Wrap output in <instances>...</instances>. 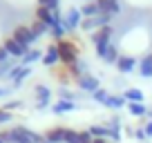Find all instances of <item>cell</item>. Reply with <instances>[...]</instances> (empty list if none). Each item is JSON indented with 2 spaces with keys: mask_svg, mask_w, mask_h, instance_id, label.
Listing matches in <instances>:
<instances>
[{
  "mask_svg": "<svg viewBox=\"0 0 152 143\" xmlns=\"http://www.w3.org/2000/svg\"><path fill=\"white\" fill-rule=\"evenodd\" d=\"M58 54H61V63L63 65H67V67H72V65H76L78 63V45L74 43V40H67V38H63V40H58Z\"/></svg>",
  "mask_w": 152,
  "mask_h": 143,
  "instance_id": "obj_1",
  "label": "cell"
},
{
  "mask_svg": "<svg viewBox=\"0 0 152 143\" xmlns=\"http://www.w3.org/2000/svg\"><path fill=\"white\" fill-rule=\"evenodd\" d=\"M11 139H14V143H43L45 141V136H40L38 132H34L29 128H23V125L11 128Z\"/></svg>",
  "mask_w": 152,
  "mask_h": 143,
  "instance_id": "obj_2",
  "label": "cell"
},
{
  "mask_svg": "<svg viewBox=\"0 0 152 143\" xmlns=\"http://www.w3.org/2000/svg\"><path fill=\"white\" fill-rule=\"evenodd\" d=\"M110 38H112V25L101 27V29H96V31L92 34V43H94V47H96V52H99V54L110 45Z\"/></svg>",
  "mask_w": 152,
  "mask_h": 143,
  "instance_id": "obj_3",
  "label": "cell"
},
{
  "mask_svg": "<svg viewBox=\"0 0 152 143\" xmlns=\"http://www.w3.org/2000/svg\"><path fill=\"white\" fill-rule=\"evenodd\" d=\"M14 40H18L20 45H23L25 49H29V45L36 40V36H34V31H31V27H27V25H18V27L14 29Z\"/></svg>",
  "mask_w": 152,
  "mask_h": 143,
  "instance_id": "obj_4",
  "label": "cell"
},
{
  "mask_svg": "<svg viewBox=\"0 0 152 143\" xmlns=\"http://www.w3.org/2000/svg\"><path fill=\"white\" fill-rule=\"evenodd\" d=\"M110 23H112V16H107V14H99V16H94V18H85V20L81 23V27H83V29H87V31H94V29L107 27Z\"/></svg>",
  "mask_w": 152,
  "mask_h": 143,
  "instance_id": "obj_5",
  "label": "cell"
},
{
  "mask_svg": "<svg viewBox=\"0 0 152 143\" xmlns=\"http://www.w3.org/2000/svg\"><path fill=\"white\" fill-rule=\"evenodd\" d=\"M63 25H65V29H76L78 25L83 23V14H81V9L78 7H72V9H67V14H65V18L61 20Z\"/></svg>",
  "mask_w": 152,
  "mask_h": 143,
  "instance_id": "obj_6",
  "label": "cell"
},
{
  "mask_svg": "<svg viewBox=\"0 0 152 143\" xmlns=\"http://www.w3.org/2000/svg\"><path fill=\"white\" fill-rule=\"evenodd\" d=\"M36 20L45 23L49 29H52L54 25H58V23H61V18L56 16V11H52V9H45V7H36Z\"/></svg>",
  "mask_w": 152,
  "mask_h": 143,
  "instance_id": "obj_7",
  "label": "cell"
},
{
  "mask_svg": "<svg viewBox=\"0 0 152 143\" xmlns=\"http://www.w3.org/2000/svg\"><path fill=\"white\" fill-rule=\"evenodd\" d=\"M2 47L7 49V54H9L11 58H23L25 54H27V49H25L18 40H14V36H9V38L2 40Z\"/></svg>",
  "mask_w": 152,
  "mask_h": 143,
  "instance_id": "obj_8",
  "label": "cell"
},
{
  "mask_svg": "<svg viewBox=\"0 0 152 143\" xmlns=\"http://www.w3.org/2000/svg\"><path fill=\"white\" fill-rule=\"evenodd\" d=\"M49 98H52L49 87L47 85H36V107L38 110H45L49 105Z\"/></svg>",
  "mask_w": 152,
  "mask_h": 143,
  "instance_id": "obj_9",
  "label": "cell"
},
{
  "mask_svg": "<svg viewBox=\"0 0 152 143\" xmlns=\"http://www.w3.org/2000/svg\"><path fill=\"white\" fill-rule=\"evenodd\" d=\"M78 87L85 92H92L94 94L96 90H99V81H96V76H92V74H83V76H78Z\"/></svg>",
  "mask_w": 152,
  "mask_h": 143,
  "instance_id": "obj_10",
  "label": "cell"
},
{
  "mask_svg": "<svg viewBox=\"0 0 152 143\" xmlns=\"http://www.w3.org/2000/svg\"><path fill=\"white\" fill-rule=\"evenodd\" d=\"M65 132H67V128H61V125L49 128L47 132H45V141H49V143H65Z\"/></svg>",
  "mask_w": 152,
  "mask_h": 143,
  "instance_id": "obj_11",
  "label": "cell"
},
{
  "mask_svg": "<svg viewBox=\"0 0 152 143\" xmlns=\"http://www.w3.org/2000/svg\"><path fill=\"white\" fill-rule=\"evenodd\" d=\"M29 74H31V69H29V67H23V65H16L14 69L9 72V81H14V85H20V83L25 81V78L29 76Z\"/></svg>",
  "mask_w": 152,
  "mask_h": 143,
  "instance_id": "obj_12",
  "label": "cell"
},
{
  "mask_svg": "<svg viewBox=\"0 0 152 143\" xmlns=\"http://www.w3.org/2000/svg\"><path fill=\"white\" fill-rule=\"evenodd\" d=\"M116 67H119L121 74H130V72L137 67V58H134V56H119Z\"/></svg>",
  "mask_w": 152,
  "mask_h": 143,
  "instance_id": "obj_13",
  "label": "cell"
},
{
  "mask_svg": "<svg viewBox=\"0 0 152 143\" xmlns=\"http://www.w3.org/2000/svg\"><path fill=\"white\" fill-rule=\"evenodd\" d=\"M99 7H101V14H107V16H114L121 11L119 0H99Z\"/></svg>",
  "mask_w": 152,
  "mask_h": 143,
  "instance_id": "obj_14",
  "label": "cell"
},
{
  "mask_svg": "<svg viewBox=\"0 0 152 143\" xmlns=\"http://www.w3.org/2000/svg\"><path fill=\"white\" fill-rule=\"evenodd\" d=\"M58 61H61V54H58V45L54 43V45H49V47H47V52H45V56H43V63H45V65H49V67H54Z\"/></svg>",
  "mask_w": 152,
  "mask_h": 143,
  "instance_id": "obj_15",
  "label": "cell"
},
{
  "mask_svg": "<svg viewBox=\"0 0 152 143\" xmlns=\"http://www.w3.org/2000/svg\"><path fill=\"white\" fill-rule=\"evenodd\" d=\"M72 110H76V103H72V101L58 98L56 103L52 105V112H54V114H65V112H72Z\"/></svg>",
  "mask_w": 152,
  "mask_h": 143,
  "instance_id": "obj_16",
  "label": "cell"
},
{
  "mask_svg": "<svg viewBox=\"0 0 152 143\" xmlns=\"http://www.w3.org/2000/svg\"><path fill=\"white\" fill-rule=\"evenodd\" d=\"M99 56H101V58H103V61H105V63H110V65H112V63H116V61H119V49H116V47H114V45H112V43H110V45H107V47H105V49H103V52H101V54H99Z\"/></svg>",
  "mask_w": 152,
  "mask_h": 143,
  "instance_id": "obj_17",
  "label": "cell"
},
{
  "mask_svg": "<svg viewBox=\"0 0 152 143\" xmlns=\"http://www.w3.org/2000/svg\"><path fill=\"white\" fill-rule=\"evenodd\" d=\"M139 72H141L143 78L152 76V54H148V56H143L141 61H139Z\"/></svg>",
  "mask_w": 152,
  "mask_h": 143,
  "instance_id": "obj_18",
  "label": "cell"
},
{
  "mask_svg": "<svg viewBox=\"0 0 152 143\" xmlns=\"http://www.w3.org/2000/svg\"><path fill=\"white\" fill-rule=\"evenodd\" d=\"M107 128H110V139H112L114 143H119L121 141V121L114 116V119L107 123Z\"/></svg>",
  "mask_w": 152,
  "mask_h": 143,
  "instance_id": "obj_19",
  "label": "cell"
},
{
  "mask_svg": "<svg viewBox=\"0 0 152 143\" xmlns=\"http://www.w3.org/2000/svg\"><path fill=\"white\" fill-rule=\"evenodd\" d=\"M81 14L85 16V18H94V16H99V14H101L99 0H96V2H85V5L81 7Z\"/></svg>",
  "mask_w": 152,
  "mask_h": 143,
  "instance_id": "obj_20",
  "label": "cell"
},
{
  "mask_svg": "<svg viewBox=\"0 0 152 143\" xmlns=\"http://www.w3.org/2000/svg\"><path fill=\"white\" fill-rule=\"evenodd\" d=\"M123 98L128 103H143V92L137 90V87H130V90L123 92Z\"/></svg>",
  "mask_w": 152,
  "mask_h": 143,
  "instance_id": "obj_21",
  "label": "cell"
},
{
  "mask_svg": "<svg viewBox=\"0 0 152 143\" xmlns=\"http://www.w3.org/2000/svg\"><path fill=\"white\" fill-rule=\"evenodd\" d=\"M87 132H90L94 139H110V128L107 125H92Z\"/></svg>",
  "mask_w": 152,
  "mask_h": 143,
  "instance_id": "obj_22",
  "label": "cell"
},
{
  "mask_svg": "<svg viewBox=\"0 0 152 143\" xmlns=\"http://www.w3.org/2000/svg\"><path fill=\"white\" fill-rule=\"evenodd\" d=\"M123 105H125L123 94H110V98H107V103H105V107H114V110H121Z\"/></svg>",
  "mask_w": 152,
  "mask_h": 143,
  "instance_id": "obj_23",
  "label": "cell"
},
{
  "mask_svg": "<svg viewBox=\"0 0 152 143\" xmlns=\"http://www.w3.org/2000/svg\"><path fill=\"white\" fill-rule=\"evenodd\" d=\"M38 58H43V54L38 52V49H27V54L23 56V67H29L31 63H36Z\"/></svg>",
  "mask_w": 152,
  "mask_h": 143,
  "instance_id": "obj_24",
  "label": "cell"
},
{
  "mask_svg": "<svg viewBox=\"0 0 152 143\" xmlns=\"http://www.w3.org/2000/svg\"><path fill=\"white\" fill-rule=\"evenodd\" d=\"M128 112L132 116H145L148 114V107L143 103H128Z\"/></svg>",
  "mask_w": 152,
  "mask_h": 143,
  "instance_id": "obj_25",
  "label": "cell"
},
{
  "mask_svg": "<svg viewBox=\"0 0 152 143\" xmlns=\"http://www.w3.org/2000/svg\"><path fill=\"white\" fill-rule=\"evenodd\" d=\"M92 98H94L96 103H103V105H105V103H107V98H110V92L103 90V87H99V90L92 94Z\"/></svg>",
  "mask_w": 152,
  "mask_h": 143,
  "instance_id": "obj_26",
  "label": "cell"
},
{
  "mask_svg": "<svg viewBox=\"0 0 152 143\" xmlns=\"http://www.w3.org/2000/svg\"><path fill=\"white\" fill-rule=\"evenodd\" d=\"M47 29H49V27H47L45 23H40V20H34V25H31V31H34V36H36V38H40Z\"/></svg>",
  "mask_w": 152,
  "mask_h": 143,
  "instance_id": "obj_27",
  "label": "cell"
},
{
  "mask_svg": "<svg viewBox=\"0 0 152 143\" xmlns=\"http://www.w3.org/2000/svg\"><path fill=\"white\" fill-rule=\"evenodd\" d=\"M67 74H69V69H67V67H61V69L54 72V76H56V81H58V83H69V81H72V76H67Z\"/></svg>",
  "mask_w": 152,
  "mask_h": 143,
  "instance_id": "obj_28",
  "label": "cell"
},
{
  "mask_svg": "<svg viewBox=\"0 0 152 143\" xmlns=\"http://www.w3.org/2000/svg\"><path fill=\"white\" fill-rule=\"evenodd\" d=\"M65 143H81V132H76V130L67 128V132H65Z\"/></svg>",
  "mask_w": 152,
  "mask_h": 143,
  "instance_id": "obj_29",
  "label": "cell"
},
{
  "mask_svg": "<svg viewBox=\"0 0 152 143\" xmlns=\"http://www.w3.org/2000/svg\"><path fill=\"white\" fill-rule=\"evenodd\" d=\"M49 31H52V36H54L56 40H63V36H65V31H67V29H65V25H63V23H58V25H54V27L49 29Z\"/></svg>",
  "mask_w": 152,
  "mask_h": 143,
  "instance_id": "obj_30",
  "label": "cell"
},
{
  "mask_svg": "<svg viewBox=\"0 0 152 143\" xmlns=\"http://www.w3.org/2000/svg\"><path fill=\"white\" fill-rule=\"evenodd\" d=\"M14 69V61H7V63H0V76H9V72Z\"/></svg>",
  "mask_w": 152,
  "mask_h": 143,
  "instance_id": "obj_31",
  "label": "cell"
},
{
  "mask_svg": "<svg viewBox=\"0 0 152 143\" xmlns=\"http://www.w3.org/2000/svg\"><path fill=\"white\" fill-rule=\"evenodd\" d=\"M38 7H45V9L56 11L58 9V0H38Z\"/></svg>",
  "mask_w": 152,
  "mask_h": 143,
  "instance_id": "obj_32",
  "label": "cell"
},
{
  "mask_svg": "<svg viewBox=\"0 0 152 143\" xmlns=\"http://www.w3.org/2000/svg\"><path fill=\"white\" fill-rule=\"evenodd\" d=\"M7 121H11V112L5 110V107H0V125H5Z\"/></svg>",
  "mask_w": 152,
  "mask_h": 143,
  "instance_id": "obj_33",
  "label": "cell"
},
{
  "mask_svg": "<svg viewBox=\"0 0 152 143\" xmlns=\"http://www.w3.org/2000/svg\"><path fill=\"white\" fill-rule=\"evenodd\" d=\"M0 141H2V143H14V139H11V130H2V132H0Z\"/></svg>",
  "mask_w": 152,
  "mask_h": 143,
  "instance_id": "obj_34",
  "label": "cell"
},
{
  "mask_svg": "<svg viewBox=\"0 0 152 143\" xmlns=\"http://www.w3.org/2000/svg\"><path fill=\"white\" fill-rule=\"evenodd\" d=\"M132 136H137L139 141H145L148 134H145V130H143V128H134V134H132Z\"/></svg>",
  "mask_w": 152,
  "mask_h": 143,
  "instance_id": "obj_35",
  "label": "cell"
},
{
  "mask_svg": "<svg viewBox=\"0 0 152 143\" xmlns=\"http://www.w3.org/2000/svg\"><path fill=\"white\" fill-rule=\"evenodd\" d=\"M81 143H94V136H92L87 130H83L81 132Z\"/></svg>",
  "mask_w": 152,
  "mask_h": 143,
  "instance_id": "obj_36",
  "label": "cell"
},
{
  "mask_svg": "<svg viewBox=\"0 0 152 143\" xmlns=\"http://www.w3.org/2000/svg\"><path fill=\"white\" fill-rule=\"evenodd\" d=\"M61 98L63 101H72V103H74V94H72L69 90H61Z\"/></svg>",
  "mask_w": 152,
  "mask_h": 143,
  "instance_id": "obj_37",
  "label": "cell"
},
{
  "mask_svg": "<svg viewBox=\"0 0 152 143\" xmlns=\"http://www.w3.org/2000/svg\"><path fill=\"white\" fill-rule=\"evenodd\" d=\"M9 54H7V49L5 47H0V63H7V61H9Z\"/></svg>",
  "mask_w": 152,
  "mask_h": 143,
  "instance_id": "obj_38",
  "label": "cell"
},
{
  "mask_svg": "<svg viewBox=\"0 0 152 143\" xmlns=\"http://www.w3.org/2000/svg\"><path fill=\"white\" fill-rule=\"evenodd\" d=\"M143 130H145V134H148V139H152V121H148L145 125H143Z\"/></svg>",
  "mask_w": 152,
  "mask_h": 143,
  "instance_id": "obj_39",
  "label": "cell"
},
{
  "mask_svg": "<svg viewBox=\"0 0 152 143\" xmlns=\"http://www.w3.org/2000/svg\"><path fill=\"white\" fill-rule=\"evenodd\" d=\"M18 105H20V101H11V103L5 105V110H14V107H18Z\"/></svg>",
  "mask_w": 152,
  "mask_h": 143,
  "instance_id": "obj_40",
  "label": "cell"
},
{
  "mask_svg": "<svg viewBox=\"0 0 152 143\" xmlns=\"http://www.w3.org/2000/svg\"><path fill=\"white\" fill-rule=\"evenodd\" d=\"M5 96H9V90H7V87H0V98H5Z\"/></svg>",
  "mask_w": 152,
  "mask_h": 143,
  "instance_id": "obj_41",
  "label": "cell"
},
{
  "mask_svg": "<svg viewBox=\"0 0 152 143\" xmlns=\"http://www.w3.org/2000/svg\"><path fill=\"white\" fill-rule=\"evenodd\" d=\"M94 143H110L107 139H94Z\"/></svg>",
  "mask_w": 152,
  "mask_h": 143,
  "instance_id": "obj_42",
  "label": "cell"
},
{
  "mask_svg": "<svg viewBox=\"0 0 152 143\" xmlns=\"http://www.w3.org/2000/svg\"><path fill=\"white\" fill-rule=\"evenodd\" d=\"M148 116H150V121H152V110H148Z\"/></svg>",
  "mask_w": 152,
  "mask_h": 143,
  "instance_id": "obj_43",
  "label": "cell"
},
{
  "mask_svg": "<svg viewBox=\"0 0 152 143\" xmlns=\"http://www.w3.org/2000/svg\"><path fill=\"white\" fill-rule=\"evenodd\" d=\"M87 2H96V0H87Z\"/></svg>",
  "mask_w": 152,
  "mask_h": 143,
  "instance_id": "obj_44",
  "label": "cell"
},
{
  "mask_svg": "<svg viewBox=\"0 0 152 143\" xmlns=\"http://www.w3.org/2000/svg\"><path fill=\"white\" fill-rule=\"evenodd\" d=\"M43 143H49V141H43Z\"/></svg>",
  "mask_w": 152,
  "mask_h": 143,
  "instance_id": "obj_45",
  "label": "cell"
},
{
  "mask_svg": "<svg viewBox=\"0 0 152 143\" xmlns=\"http://www.w3.org/2000/svg\"><path fill=\"white\" fill-rule=\"evenodd\" d=\"M0 143H2V141H0Z\"/></svg>",
  "mask_w": 152,
  "mask_h": 143,
  "instance_id": "obj_46",
  "label": "cell"
}]
</instances>
